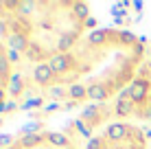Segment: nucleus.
<instances>
[{"label": "nucleus", "mask_w": 151, "mask_h": 149, "mask_svg": "<svg viewBox=\"0 0 151 149\" xmlns=\"http://www.w3.org/2000/svg\"><path fill=\"white\" fill-rule=\"evenodd\" d=\"M149 53L145 37L121 27H96L68 53L33 68V83L64 105H110L134 81Z\"/></svg>", "instance_id": "obj_1"}, {"label": "nucleus", "mask_w": 151, "mask_h": 149, "mask_svg": "<svg viewBox=\"0 0 151 149\" xmlns=\"http://www.w3.org/2000/svg\"><path fill=\"white\" fill-rule=\"evenodd\" d=\"M94 27L92 9L79 0L0 2V37L15 57L37 66L68 53Z\"/></svg>", "instance_id": "obj_2"}, {"label": "nucleus", "mask_w": 151, "mask_h": 149, "mask_svg": "<svg viewBox=\"0 0 151 149\" xmlns=\"http://www.w3.org/2000/svg\"><path fill=\"white\" fill-rule=\"evenodd\" d=\"M105 112L112 116V121L125 123H145L151 125V48L145 57L142 66L138 68L129 88L118 96L114 103L103 105Z\"/></svg>", "instance_id": "obj_3"}, {"label": "nucleus", "mask_w": 151, "mask_h": 149, "mask_svg": "<svg viewBox=\"0 0 151 149\" xmlns=\"http://www.w3.org/2000/svg\"><path fill=\"white\" fill-rule=\"evenodd\" d=\"M151 138L140 125L110 121L88 140L86 149H149Z\"/></svg>", "instance_id": "obj_4"}, {"label": "nucleus", "mask_w": 151, "mask_h": 149, "mask_svg": "<svg viewBox=\"0 0 151 149\" xmlns=\"http://www.w3.org/2000/svg\"><path fill=\"white\" fill-rule=\"evenodd\" d=\"M0 149H81L70 134L59 130H33L18 134Z\"/></svg>", "instance_id": "obj_5"}, {"label": "nucleus", "mask_w": 151, "mask_h": 149, "mask_svg": "<svg viewBox=\"0 0 151 149\" xmlns=\"http://www.w3.org/2000/svg\"><path fill=\"white\" fill-rule=\"evenodd\" d=\"M13 75H15V55L11 53V48L2 42V37H0V110H2L4 103L9 101Z\"/></svg>", "instance_id": "obj_6"}, {"label": "nucleus", "mask_w": 151, "mask_h": 149, "mask_svg": "<svg viewBox=\"0 0 151 149\" xmlns=\"http://www.w3.org/2000/svg\"><path fill=\"white\" fill-rule=\"evenodd\" d=\"M149 149H151V143H149Z\"/></svg>", "instance_id": "obj_7"}]
</instances>
